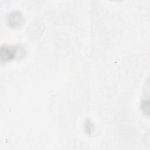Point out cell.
<instances>
[{
  "instance_id": "6da1fadb",
  "label": "cell",
  "mask_w": 150,
  "mask_h": 150,
  "mask_svg": "<svg viewBox=\"0 0 150 150\" xmlns=\"http://www.w3.org/2000/svg\"><path fill=\"white\" fill-rule=\"evenodd\" d=\"M18 49L15 46L4 45L0 49V60L1 62H7L13 59L16 56Z\"/></svg>"
},
{
  "instance_id": "7a4b0ae2",
  "label": "cell",
  "mask_w": 150,
  "mask_h": 150,
  "mask_svg": "<svg viewBox=\"0 0 150 150\" xmlns=\"http://www.w3.org/2000/svg\"><path fill=\"white\" fill-rule=\"evenodd\" d=\"M24 22V18L19 11H12L7 16V23L8 25L13 28H19Z\"/></svg>"
},
{
  "instance_id": "3957f363",
  "label": "cell",
  "mask_w": 150,
  "mask_h": 150,
  "mask_svg": "<svg viewBox=\"0 0 150 150\" xmlns=\"http://www.w3.org/2000/svg\"><path fill=\"white\" fill-rule=\"evenodd\" d=\"M84 129L85 132L88 135H91L93 132L94 126L93 123L90 121V120H87L84 123Z\"/></svg>"
},
{
  "instance_id": "277c9868",
  "label": "cell",
  "mask_w": 150,
  "mask_h": 150,
  "mask_svg": "<svg viewBox=\"0 0 150 150\" xmlns=\"http://www.w3.org/2000/svg\"><path fill=\"white\" fill-rule=\"evenodd\" d=\"M141 108L144 113L146 115H149V100H143L141 102Z\"/></svg>"
}]
</instances>
